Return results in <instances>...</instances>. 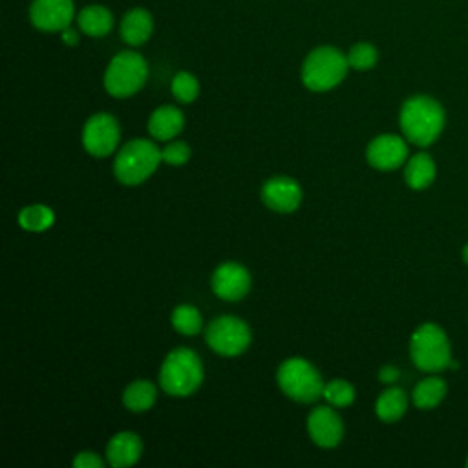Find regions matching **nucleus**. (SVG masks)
Masks as SVG:
<instances>
[{
  "instance_id": "31",
  "label": "nucleus",
  "mask_w": 468,
  "mask_h": 468,
  "mask_svg": "<svg viewBox=\"0 0 468 468\" xmlns=\"http://www.w3.org/2000/svg\"><path fill=\"white\" fill-rule=\"evenodd\" d=\"M62 40H64V44H68V46H75V44L79 42V35H77L75 29L66 27V29H62Z\"/></svg>"
},
{
  "instance_id": "19",
  "label": "nucleus",
  "mask_w": 468,
  "mask_h": 468,
  "mask_svg": "<svg viewBox=\"0 0 468 468\" xmlns=\"http://www.w3.org/2000/svg\"><path fill=\"white\" fill-rule=\"evenodd\" d=\"M408 408V397L400 388H388L375 402V413L384 422L399 420Z\"/></svg>"
},
{
  "instance_id": "25",
  "label": "nucleus",
  "mask_w": 468,
  "mask_h": 468,
  "mask_svg": "<svg viewBox=\"0 0 468 468\" xmlns=\"http://www.w3.org/2000/svg\"><path fill=\"white\" fill-rule=\"evenodd\" d=\"M324 399L335 408L349 406L355 400V388L347 380L335 378L331 382H325Z\"/></svg>"
},
{
  "instance_id": "33",
  "label": "nucleus",
  "mask_w": 468,
  "mask_h": 468,
  "mask_svg": "<svg viewBox=\"0 0 468 468\" xmlns=\"http://www.w3.org/2000/svg\"><path fill=\"white\" fill-rule=\"evenodd\" d=\"M466 466H468V459H466Z\"/></svg>"
},
{
  "instance_id": "9",
  "label": "nucleus",
  "mask_w": 468,
  "mask_h": 468,
  "mask_svg": "<svg viewBox=\"0 0 468 468\" xmlns=\"http://www.w3.org/2000/svg\"><path fill=\"white\" fill-rule=\"evenodd\" d=\"M119 122L110 113L91 115L82 128V146L95 157H106L119 144Z\"/></svg>"
},
{
  "instance_id": "8",
  "label": "nucleus",
  "mask_w": 468,
  "mask_h": 468,
  "mask_svg": "<svg viewBox=\"0 0 468 468\" xmlns=\"http://www.w3.org/2000/svg\"><path fill=\"white\" fill-rule=\"evenodd\" d=\"M205 338L218 355L238 356L250 344V329L241 318L219 316L208 324Z\"/></svg>"
},
{
  "instance_id": "11",
  "label": "nucleus",
  "mask_w": 468,
  "mask_h": 468,
  "mask_svg": "<svg viewBox=\"0 0 468 468\" xmlns=\"http://www.w3.org/2000/svg\"><path fill=\"white\" fill-rule=\"evenodd\" d=\"M29 16L40 31H62L71 26L73 0H35L29 7Z\"/></svg>"
},
{
  "instance_id": "29",
  "label": "nucleus",
  "mask_w": 468,
  "mask_h": 468,
  "mask_svg": "<svg viewBox=\"0 0 468 468\" xmlns=\"http://www.w3.org/2000/svg\"><path fill=\"white\" fill-rule=\"evenodd\" d=\"M75 468H102L104 461L95 452H80L73 459Z\"/></svg>"
},
{
  "instance_id": "12",
  "label": "nucleus",
  "mask_w": 468,
  "mask_h": 468,
  "mask_svg": "<svg viewBox=\"0 0 468 468\" xmlns=\"http://www.w3.org/2000/svg\"><path fill=\"white\" fill-rule=\"evenodd\" d=\"M250 289L249 271L234 261L221 263L212 274V291L216 296L227 302L243 298Z\"/></svg>"
},
{
  "instance_id": "23",
  "label": "nucleus",
  "mask_w": 468,
  "mask_h": 468,
  "mask_svg": "<svg viewBox=\"0 0 468 468\" xmlns=\"http://www.w3.org/2000/svg\"><path fill=\"white\" fill-rule=\"evenodd\" d=\"M53 221H55L53 210L40 203L24 207L18 214V225L29 232H42V230L49 229L53 225Z\"/></svg>"
},
{
  "instance_id": "13",
  "label": "nucleus",
  "mask_w": 468,
  "mask_h": 468,
  "mask_svg": "<svg viewBox=\"0 0 468 468\" xmlns=\"http://www.w3.org/2000/svg\"><path fill=\"white\" fill-rule=\"evenodd\" d=\"M309 437L322 448H333L342 441L344 426L338 413L329 406L314 408L307 417Z\"/></svg>"
},
{
  "instance_id": "21",
  "label": "nucleus",
  "mask_w": 468,
  "mask_h": 468,
  "mask_svg": "<svg viewBox=\"0 0 468 468\" xmlns=\"http://www.w3.org/2000/svg\"><path fill=\"white\" fill-rule=\"evenodd\" d=\"M157 399V388L150 380H135L132 382L124 393H122V402L130 411H146L154 406Z\"/></svg>"
},
{
  "instance_id": "18",
  "label": "nucleus",
  "mask_w": 468,
  "mask_h": 468,
  "mask_svg": "<svg viewBox=\"0 0 468 468\" xmlns=\"http://www.w3.org/2000/svg\"><path fill=\"white\" fill-rule=\"evenodd\" d=\"M404 179H406V185L413 190H422V188L430 186L435 179V163H433L431 155H428L424 152L411 155L406 161Z\"/></svg>"
},
{
  "instance_id": "4",
  "label": "nucleus",
  "mask_w": 468,
  "mask_h": 468,
  "mask_svg": "<svg viewBox=\"0 0 468 468\" xmlns=\"http://www.w3.org/2000/svg\"><path fill=\"white\" fill-rule=\"evenodd\" d=\"M161 161V150L152 141L133 139L117 152L113 174L124 185H139L157 170Z\"/></svg>"
},
{
  "instance_id": "5",
  "label": "nucleus",
  "mask_w": 468,
  "mask_h": 468,
  "mask_svg": "<svg viewBox=\"0 0 468 468\" xmlns=\"http://www.w3.org/2000/svg\"><path fill=\"white\" fill-rule=\"evenodd\" d=\"M349 68L347 55L336 48L322 46L313 49L302 66V82L313 91H327L342 82Z\"/></svg>"
},
{
  "instance_id": "15",
  "label": "nucleus",
  "mask_w": 468,
  "mask_h": 468,
  "mask_svg": "<svg viewBox=\"0 0 468 468\" xmlns=\"http://www.w3.org/2000/svg\"><path fill=\"white\" fill-rule=\"evenodd\" d=\"M141 452V439L132 431H121L110 439L106 446V461L113 468H126L139 461Z\"/></svg>"
},
{
  "instance_id": "2",
  "label": "nucleus",
  "mask_w": 468,
  "mask_h": 468,
  "mask_svg": "<svg viewBox=\"0 0 468 468\" xmlns=\"http://www.w3.org/2000/svg\"><path fill=\"white\" fill-rule=\"evenodd\" d=\"M203 382V364L199 356L186 347L172 349L163 360L159 384L172 397H188Z\"/></svg>"
},
{
  "instance_id": "17",
  "label": "nucleus",
  "mask_w": 468,
  "mask_h": 468,
  "mask_svg": "<svg viewBox=\"0 0 468 468\" xmlns=\"http://www.w3.org/2000/svg\"><path fill=\"white\" fill-rule=\"evenodd\" d=\"M152 27L154 22L150 13L146 9L137 7L124 15L121 22V37L130 46H141L152 35Z\"/></svg>"
},
{
  "instance_id": "26",
  "label": "nucleus",
  "mask_w": 468,
  "mask_h": 468,
  "mask_svg": "<svg viewBox=\"0 0 468 468\" xmlns=\"http://www.w3.org/2000/svg\"><path fill=\"white\" fill-rule=\"evenodd\" d=\"M199 93V82L197 79L188 73V71H179L174 79H172V95L179 101V102H192Z\"/></svg>"
},
{
  "instance_id": "30",
  "label": "nucleus",
  "mask_w": 468,
  "mask_h": 468,
  "mask_svg": "<svg viewBox=\"0 0 468 468\" xmlns=\"http://www.w3.org/2000/svg\"><path fill=\"white\" fill-rule=\"evenodd\" d=\"M378 378H380L384 384H393V382L399 378V369L393 367V366H384V367L378 371Z\"/></svg>"
},
{
  "instance_id": "28",
  "label": "nucleus",
  "mask_w": 468,
  "mask_h": 468,
  "mask_svg": "<svg viewBox=\"0 0 468 468\" xmlns=\"http://www.w3.org/2000/svg\"><path fill=\"white\" fill-rule=\"evenodd\" d=\"M161 157L166 165H172V166H181L188 161L190 157V146L183 141H176V143H170L166 144L163 150H161Z\"/></svg>"
},
{
  "instance_id": "22",
  "label": "nucleus",
  "mask_w": 468,
  "mask_h": 468,
  "mask_svg": "<svg viewBox=\"0 0 468 468\" xmlns=\"http://www.w3.org/2000/svg\"><path fill=\"white\" fill-rule=\"evenodd\" d=\"M446 397V384L439 377H428L420 380L413 389V404L420 410H431L442 402Z\"/></svg>"
},
{
  "instance_id": "7",
  "label": "nucleus",
  "mask_w": 468,
  "mask_h": 468,
  "mask_svg": "<svg viewBox=\"0 0 468 468\" xmlns=\"http://www.w3.org/2000/svg\"><path fill=\"white\" fill-rule=\"evenodd\" d=\"M148 68L144 58L135 51L117 53L106 68L104 88L113 97H130L146 82Z\"/></svg>"
},
{
  "instance_id": "14",
  "label": "nucleus",
  "mask_w": 468,
  "mask_h": 468,
  "mask_svg": "<svg viewBox=\"0 0 468 468\" xmlns=\"http://www.w3.org/2000/svg\"><path fill=\"white\" fill-rule=\"evenodd\" d=\"M261 199L276 212H292L302 201V190L294 179L274 176L261 186Z\"/></svg>"
},
{
  "instance_id": "27",
  "label": "nucleus",
  "mask_w": 468,
  "mask_h": 468,
  "mask_svg": "<svg viewBox=\"0 0 468 468\" xmlns=\"http://www.w3.org/2000/svg\"><path fill=\"white\" fill-rule=\"evenodd\" d=\"M377 58H378L377 49L367 42L355 44L347 53L349 68H355V69H360V71L373 68L377 64Z\"/></svg>"
},
{
  "instance_id": "6",
  "label": "nucleus",
  "mask_w": 468,
  "mask_h": 468,
  "mask_svg": "<svg viewBox=\"0 0 468 468\" xmlns=\"http://www.w3.org/2000/svg\"><path fill=\"white\" fill-rule=\"evenodd\" d=\"M276 380L280 389L296 402L307 404L324 397L325 382L322 380V375L303 358L294 356L282 362L276 373Z\"/></svg>"
},
{
  "instance_id": "1",
  "label": "nucleus",
  "mask_w": 468,
  "mask_h": 468,
  "mask_svg": "<svg viewBox=\"0 0 468 468\" xmlns=\"http://www.w3.org/2000/svg\"><path fill=\"white\" fill-rule=\"evenodd\" d=\"M399 122L410 143L417 146H430L444 128V110L435 99L428 95H415L402 104Z\"/></svg>"
},
{
  "instance_id": "24",
  "label": "nucleus",
  "mask_w": 468,
  "mask_h": 468,
  "mask_svg": "<svg viewBox=\"0 0 468 468\" xmlns=\"http://www.w3.org/2000/svg\"><path fill=\"white\" fill-rule=\"evenodd\" d=\"M172 327L181 333V335H186V336H192V335H197L201 329H203V318H201V313L194 307V305H177L174 311H172Z\"/></svg>"
},
{
  "instance_id": "16",
  "label": "nucleus",
  "mask_w": 468,
  "mask_h": 468,
  "mask_svg": "<svg viewBox=\"0 0 468 468\" xmlns=\"http://www.w3.org/2000/svg\"><path fill=\"white\" fill-rule=\"evenodd\" d=\"M185 126V117L176 106H161L148 119V132L157 141H170Z\"/></svg>"
},
{
  "instance_id": "20",
  "label": "nucleus",
  "mask_w": 468,
  "mask_h": 468,
  "mask_svg": "<svg viewBox=\"0 0 468 468\" xmlns=\"http://www.w3.org/2000/svg\"><path fill=\"white\" fill-rule=\"evenodd\" d=\"M79 27L90 37H102L110 33L113 26L112 13L102 5H88L77 16Z\"/></svg>"
},
{
  "instance_id": "32",
  "label": "nucleus",
  "mask_w": 468,
  "mask_h": 468,
  "mask_svg": "<svg viewBox=\"0 0 468 468\" xmlns=\"http://www.w3.org/2000/svg\"><path fill=\"white\" fill-rule=\"evenodd\" d=\"M463 260H464V263L468 265V243H466L464 249H463Z\"/></svg>"
},
{
  "instance_id": "10",
  "label": "nucleus",
  "mask_w": 468,
  "mask_h": 468,
  "mask_svg": "<svg viewBox=\"0 0 468 468\" xmlns=\"http://www.w3.org/2000/svg\"><path fill=\"white\" fill-rule=\"evenodd\" d=\"M366 157L377 170H395L408 161V144L399 135L384 133L369 143Z\"/></svg>"
},
{
  "instance_id": "3",
  "label": "nucleus",
  "mask_w": 468,
  "mask_h": 468,
  "mask_svg": "<svg viewBox=\"0 0 468 468\" xmlns=\"http://www.w3.org/2000/svg\"><path fill=\"white\" fill-rule=\"evenodd\" d=\"M410 355L413 364L428 373L457 366L452 360V347L446 333L431 322H426L413 331L410 340Z\"/></svg>"
}]
</instances>
